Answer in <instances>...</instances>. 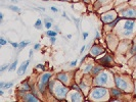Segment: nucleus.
Segmentation results:
<instances>
[{
	"label": "nucleus",
	"instance_id": "33",
	"mask_svg": "<svg viewBox=\"0 0 136 102\" xmlns=\"http://www.w3.org/2000/svg\"><path fill=\"white\" fill-rule=\"evenodd\" d=\"M50 41H51V43L53 44V43L55 42V36H54V37H50Z\"/></svg>",
	"mask_w": 136,
	"mask_h": 102
},
{
	"label": "nucleus",
	"instance_id": "20",
	"mask_svg": "<svg viewBox=\"0 0 136 102\" xmlns=\"http://www.w3.org/2000/svg\"><path fill=\"white\" fill-rule=\"evenodd\" d=\"M46 35L49 36V37H54V36H56V32H53V31H47V32H46Z\"/></svg>",
	"mask_w": 136,
	"mask_h": 102
},
{
	"label": "nucleus",
	"instance_id": "19",
	"mask_svg": "<svg viewBox=\"0 0 136 102\" xmlns=\"http://www.w3.org/2000/svg\"><path fill=\"white\" fill-rule=\"evenodd\" d=\"M29 43H30V42H21L20 43V46H19V48H20V50H21V49H24L25 48V47H26L28 44H29Z\"/></svg>",
	"mask_w": 136,
	"mask_h": 102
},
{
	"label": "nucleus",
	"instance_id": "12",
	"mask_svg": "<svg viewBox=\"0 0 136 102\" xmlns=\"http://www.w3.org/2000/svg\"><path fill=\"white\" fill-rule=\"evenodd\" d=\"M25 100L26 101H39L38 98H36L35 95H31V94H28L25 97Z\"/></svg>",
	"mask_w": 136,
	"mask_h": 102
},
{
	"label": "nucleus",
	"instance_id": "27",
	"mask_svg": "<svg viewBox=\"0 0 136 102\" xmlns=\"http://www.w3.org/2000/svg\"><path fill=\"white\" fill-rule=\"evenodd\" d=\"M119 20H120V19H117L116 20H114L112 24H110V27H114V26L116 25V24H117V23H118V21H119Z\"/></svg>",
	"mask_w": 136,
	"mask_h": 102
},
{
	"label": "nucleus",
	"instance_id": "45",
	"mask_svg": "<svg viewBox=\"0 0 136 102\" xmlns=\"http://www.w3.org/2000/svg\"><path fill=\"white\" fill-rule=\"evenodd\" d=\"M0 19H1V20H2V19H3V14H2V13L0 14Z\"/></svg>",
	"mask_w": 136,
	"mask_h": 102
},
{
	"label": "nucleus",
	"instance_id": "7",
	"mask_svg": "<svg viewBox=\"0 0 136 102\" xmlns=\"http://www.w3.org/2000/svg\"><path fill=\"white\" fill-rule=\"evenodd\" d=\"M101 52H103V49H101L98 46H93L92 49H91V53L93 55H98V54L101 53Z\"/></svg>",
	"mask_w": 136,
	"mask_h": 102
},
{
	"label": "nucleus",
	"instance_id": "6",
	"mask_svg": "<svg viewBox=\"0 0 136 102\" xmlns=\"http://www.w3.org/2000/svg\"><path fill=\"white\" fill-rule=\"evenodd\" d=\"M29 63H30V60H27L26 62H24L23 64H21V66L19 68V71H17V74H19V76H21V75H24V72L26 71L27 67L29 66Z\"/></svg>",
	"mask_w": 136,
	"mask_h": 102
},
{
	"label": "nucleus",
	"instance_id": "23",
	"mask_svg": "<svg viewBox=\"0 0 136 102\" xmlns=\"http://www.w3.org/2000/svg\"><path fill=\"white\" fill-rule=\"evenodd\" d=\"M100 71H101V66H97V67H95L94 70H93V74H98Z\"/></svg>",
	"mask_w": 136,
	"mask_h": 102
},
{
	"label": "nucleus",
	"instance_id": "11",
	"mask_svg": "<svg viewBox=\"0 0 136 102\" xmlns=\"http://www.w3.org/2000/svg\"><path fill=\"white\" fill-rule=\"evenodd\" d=\"M57 78H58V80L60 82L63 83H67L68 82V76L66 74H58L57 75Z\"/></svg>",
	"mask_w": 136,
	"mask_h": 102
},
{
	"label": "nucleus",
	"instance_id": "29",
	"mask_svg": "<svg viewBox=\"0 0 136 102\" xmlns=\"http://www.w3.org/2000/svg\"><path fill=\"white\" fill-rule=\"evenodd\" d=\"M10 44H11V45L14 47V48H19V46H20V44H17V43H14V42H11Z\"/></svg>",
	"mask_w": 136,
	"mask_h": 102
},
{
	"label": "nucleus",
	"instance_id": "36",
	"mask_svg": "<svg viewBox=\"0 0 136 102\" xmlns=\"http://www.w3.org/2000/svg\"><path fill=\"white\" fill-rule=\"evenodd\" d=\"M4 85H5V83L1 82V83H0V88H4Z\"/></svg>",
	"mask_w": 136,
	"mask_h": 102
},
{
	"label": "nucleus",
	"instance_id": "40",
	"mask_svg": "<svg viewBox=\"0 0 136 102\" xmlns=\"http://www.w3.org/2000/svg\"><path fill=\"white\" fill-rule=\"evenodd\" d=\"M32 55H33V50H30V52H29V56L32 57Z\"/></svg>",
	"mask_w": 136,
	"mask_h": 102
},
{
	"label": "nucleus",
	"instance_id": "25",
	"mask_svg": "<svg viewBox=\"0 0 136 102\" xmlns=\"http://www.w3.org/2000/svg\"><path fill=\"white\" fill-rule=\"evenodd\" d=\"M51 26H52V24L50 23V21H46V23H45V27L47 29H50V28H51Z\"/></svg>",
	"mask_w": 136,
	"mask_h": 102
},
{
	"label": "nucleus",
	"instance_id": "35",
	"mask_svg": "<svg viewBox=\"0 0 136 102\" xmlns=\"http://www.w3.org/2000/svg\"><path fill=\"white\" fill-rule=\"evenodd\" d=\"M39 48H40V44H35V46H34V49L37 50V49H39Z\"/></svg>",
	"mask_w": 136,
	"mask_h": 102
},
{
	"label": "nucleus",
	"instance_id": "47",
	"mask_svg": "<svg viewBox=\"0 0 136 102\" xmlns=\"http://www.w3.org/2000/svg\"><path fill=\"white\" fill-rule=\"evenodd\" d=\"M62 1H69V0H62Z\"/></svg>",
	"mask_w": 136,
	"mask_h": 102
},
{
	"label": "nucleus",
	"instance_id": "4",
	"mask_svg": "<svg viewBox=\"0 0 136 102\" xmlns=\"http://www.w3.org/2000/svg\"><path fill=\"white\" fill-rule=\"evenodd\" d=\"M106 81H107V75L106 74H101L99 76H97L95 83L97 84V85H102V84H105Z\"/></svg>",
	"mask_w": 136,
	"mask_h": 102
},
{
	"label": "nucleus",
	"instance_id": "38",
	"mask_svg": "<svg viewBox=\"0 0 136 102\" xmlns=\"http://www.w3.org/2000/svg\"><path fill=\"white\" fill-rule=\"evenodd\" d=\"M87 37H88V33H83V38L86 39Z\"/></svg>",
	"mask_w": 136,
	"mask_h": 102
},
{
	"label": "nucleus",
	"instance_id": "43",
	"mask_svg": "<svg viewBox=\"0 0 136 102\" xmlns=\"http://www.w3.org/2000/svg\"><path fill=\"white\" fill-rule=\"evenodd\" d=\"M37 67H38V68H44V66H43L42 64H39V65H37Z\"/></svg>",
	"mask_w": 136,
	"mask_h": 102
},
{
	"label": "nucleus",
	"instance_id": "16",
	"mask_svg": "<svg viewBox=\"0 0 136 102\" xmlns=\"http://www.w3.org/2000/svg\"><path fill=\"white\" fill-rule=\"evenodd\" d=\"M34 27L36 29H38V30H40V29L42 28V21H41V20H37V21H36L35 25H34Z\"/></svg>",
	"mask_w": 136,
	"mask_h": 102
},
{
	"label": "nucleus",
	"instance_id": "17",
	"mask_svg": "<svg viewBox=\"0 0 136 102\" xmlns=\"http://www.w3.org/2000/svg\"><path fill=\"white\" fill-rule=\"evenodd\" d=\"M16 65H17V59L13 61V63H12V64H11V65H10V66L8 67V71H13V70H14V68H16Z\"/></svg>",
	"mask_w": 136,
	"mask_h": 102
},
{
	"label": "nucleus",
	"instance_id": "22",
	"mask_svg": "<svg viewBox=\"0 0 136 102\" xmlns=\"http://www.w3.org/2000/svg\"><path fill=\"white\" fill-rule=\"evenodd\" d=\"M44 89H45V85H43L42 83L39 84V90H40V92H44Z\"/></svg>",
	"mask_w": 136,
	"mask_h": 102
},
{
	"label": "nucleus",
	"instance_id": "1",
	"mask_svg": "<svg viewBox=\"0 0 136 102\" xmlns=\"http://www.w3.org/2000/svg\"><path fill=\"white\" fill-rule=\"evenodd\" d=\"M106 94V89L102 88V87H97L92 91V97L94 99H98V98L103 97Z\"/></svg>",
	"mask_w": 136,
	"mask_h": 102
},
{
	"label": "nucleus",
	"instance_id": "46",
	"mask_svg": "<svg viewBox=\"0 0 136 102\" xmlns=\"http://www.w3.org/2000/svg\"><path fill=\"white\" fill-rule=\"evenodd\" d=\"M12 2H17V0H11Z\"/></svg>",
	"mask_w": 136,
	"mask_h": 102
},
{
	"label": "nucleus",
	"instance_id": "42",
	"mask_svg": "<svg viewBox=\"0 0 136 102\" xmlns=\"http://www.w3.org/2000/svg\"><path fill=\"white\" fill-rule=\"evenodd\" d=\"M99 37H100L99 33H98V32H96V39H99Z\"/></svg>",
	"mask_w": 136,
	"mask_h": 102
},
{
	"label": "nucleus",
	"instance_id": "34",
	"mask_svg": "<svg viewBox=\"0 0 136 102\" xmlns=\"http://www.w3.org/2000/svg\"><path fill=\"white\" fill-rule=\"evenodd\" d=\"M74 20L76 21V26H77V28H79V20H78V19H75V17H74Z\"/></svg>",
	"mask_w": 136,
	"mask_h": 102
},
{
	"label": "nucleus",
	"instance_id": "2",
	"mask_svg": "<svg viewBox=\"0 0 136 102\" xmlns=\"http://www.w3.org/2000/svg\"><path fill=\"white\" fill-rule=\"evenodd\" d=\"M67 92H68V89L64 88L63 86H62V85H56V86H55V94H56V97L63 98V97L66 96Z\"/></svg>",
	"mask_w": 136,
	"mask_h": 102
},
{
	"label": "nucleus",
	"instance_id": "37",
	"mask_svg": "<svg viewBox=\"0 0 136 102\" xmlns=\"http://www.w3.org/2000/svg\"><path fill=\"white\" fill-rule=\"evenodd\" d=\"M51 10H52V11H54V12H57V11H58V9L55 8V7H51Z\"/></svg>",
	"mask_w": 136,
	"mask_h": 102
},
{
	"label": "nucleus",
	"instance_id": "44",
	"mask_svg": "<svg viewBox=\"0 0 136 102\" xmlns=\"http://www.w3.org/2000/svg\"><path fill=\"white\" fill-rule=\"evenodd\" d=\"M73 88H74V89H76L77 91H79V88H78V86H77V85H74Z\"/></svg>",
	"mask_w": 136,
	"mask_h": 102
},
{
	"label": "nucleus",
	"instance_id": "14",
	"mask_svg": "<svg viewBox=\"0 0 136 102\" xmlns=\"http://www.w3.org/2000/svg\"><path fill=\"white\" fill-rule=\"evenodd\" d=\"M110 93H112L113 96H116V97H119L121 95V91L117 90V89H112L110 90Z\"/></svg>",
	"mask_w": 136,
	"mask_h": 102
},
{
	"label": "nucleus",
	"instance_id": "41",
	"mask_svg": "<svg viewBox=\"0 0 136 102\" xmlns=\"http://www.w3.org/2000/svg\"><path fill=\"white\" fill-rule=\"evenodd\" d=\"M85 47H86V46H83V47L81 48V50H80V53H81V54H82V52H83V51L85 50Z\"/></svg>",
	"mask_w": 136,
	"mask_h": 102
},
{
	"label": "nucleus",
	"instance_id": "18",
	"mask_svg": "<svg viewBox=\"0 0 136 102\" xmlns=\"http://www.w3.org/2000/svg\"><path fill=\"white\" fill-rule=\"evenodd\" d=\"M8 8L10 9V10H12V11H16V12H21V9L19 8L17 6H13V5H10V6H8Z\"/></svg>",
	"mask_w": 136,
	"mask_h": 102
},
{
	"label": "nucleus",
	"instance_id": "3",
	"mask_svg": "<svg viewBox=\"0 0 136 102\" xmlns=\"http://www.w3.org/2000/svg\"><path fill=\"white\" fill-rule=\"evenodd\" d=\"M121 13L123 16H127V17H135L136 16V10L133 8L124 9L121 11Z\"/></svg>",
	"mask_w": 136,
	"mask_h": 102
},
{
	"label": "nucleus",
	"instance_id": "21",
	"mask_svg": "<svg viewBox=\"0 0 136 102\" xmlns=\"http://www.w3.org/2000/svg\"><path fill=\"white\" fill-rule=\"evenodd\" d=\"M12 86H13V82L6 83L5 85H4V89H8V88H10V87H12Z\"/></svg>",
	"mask_w": 136,
	"mask_h": 102
},
{
	"label": "nucleus",
	"instance_id": "15",
	"mask_svg": "<svg viewBox=\"0 0 136 102\" xmlns=\"http://www.w3.org/2000/svg\"><path fill=\"white\" fill-rule=\"evenodd\" d=\"M30 86H29V84L27 82H24L23 84H21V90H24V91H28V90H30Z\"/></svg>",
	"mask_w": 136,
	"mask_h": 102
},
{
	"label": "nucleus",
	"instance_id": "48",
	"mask_svg": "<svg viewBox=\"0 0 136 102\" xmlns=\"http://www.w3.org/2000/svg\"><path fill=\"white\" fill-rule=\"evenodd\" d=\"M135 61H136V55H135Z\"/></svg>",
	"mask_w": 136,
	"mask_h": 102
},
{
	"label": "nucleus",
	"instance_id": "5",
	"mask_svg": "<svg viewBox=\"0 0 136 102\" xmlns=\"http://www.w3.org/2000/svg\"><path fill=\"white\" fill-rule=\"evenodd\" d=\"M116 85L119 87V88H121V89H123V90H126L127 89V84H126V82L124 81V80H122V79H120V78H116Z\"/></svg>",
	"mask_w": 136,
	"mask_h": 102
},
{
	"label": "nucleus",
	"instance_id": "32",
	"mask_svg": "<svg viewBox=\"0 0 136 102\" xmlns=\"http://www.w3.org/2000/svg\"><path fill=\"white\" fill-rule=\"evenodd\" d=\"M130 52H131V53H136V46H134L133 48L131 49V51H130Z\"/></svg>",
	"mask_w": 136,
	"mask_h": 102
},
{
	"label": "nucleus",
	"instance_id": "13",
	"mask_svg": "<svg viewBox=\"0 0 136 102\" xmlns=\"http://www.w3.org/2000/svg\"><path fill=\"white\" fill-rule=\"evenodd\" d=\"M81 100V96L79 93H76V94H73L72 95V101H80Z\"/></svg>",
	"mask_w": 136,
	"mask_h": 102
},
{
	"label": "nucleus",
	"instance_id": "8",
	"mask_svg": "<svg viewBox=\"0 0 136 102\" xmlns=\"http://www.w3.org/2000/svg\"><path fill=\"white\" fill-rule=\"evenodd\" d=\"M134 27V21L133 20H127L124 25V29L125 30H132Z\"/></svg>",
	"mask_w": 136,
	"mask_h": 102
},
{
	"label": "nucleus",
	"instance_id": "39",
	"mask_svg": "<svg viewBox=\"0 0 136 102\" xmlns=\"http://www.w3.org/2000/svg\"><path fill=\"white\" fill-rule=\"evenodd\" d=\"M63 17H66V19H68V20H69V17H68V15H67L66 11H63Z\"/></svg>",
	"mask_w": 136,
	"mask_h": 102
},
{
	"label": "nucleus",
	"instance_id": "30",
	"mask_svg": "<svg viewBox=\"0 0 136 102\" xmlns=\"http://www.w3.org/2000/svg\"><path fill=\"white\" fill-rule=\"evenodd\" d=\"M0 44H1V45H5L6 44V41L3 38H1V39H0Z\"/></svg>",
	"mask_w": 136,
	"mask_h": 102
},
{
	"label": "nucleus",
	"instance_id": "26",
	"mask_svg": "<svg viewBox=\"0 0 136 102\" xmlns=\"http://www.w3.org/2000/svg\"><path fill=\"white\" fill-rule=\"evenodd\" d=\"M91 68H92V66H91V65H87V66H86V67H85V70H84V71H85V72H88L89 71H90V70H91Z\"/></svg>",
	"mask_w": 136,
	"mask_h": 102
},
{
	"label": "nucleus",
	"instance_id": "10",
	"mask_svg": "<svg viewBox=\"0 0 136 102\" xmlns=\"http://www.w3.org/2000/svg\"><path fill=\"white\" fill-rule=\"evenodd\" d=\"M100 62H102V63H105V64H110V62H112V58H110V55H105L103 58L100 59Z\"/></svg>",
	"mask_w": 136,
	"mask_h": 102
},
{
	"label": "nucleus",
	"instance_id": "28",
	"mask_svg": "<svg viewBox=\"0 0 136 102\" xmlns=\"http://www.w3.org/2000/svg\"><path fill=\"white\" fill-rule=\"evenodd\" d=\"M77 61H78V60H74V61H72V62L70 63V66H76Z\"/></svg>",
	"mask_w": 136,
	"mask_h": 102
},
{
	"label": "nucleus",
	"instance_id": "24",
	"mask_svg": "<svg viewBox=\"0 0 136 102\" xmlns=\"http://www.w3.org/2000/svg\"><path fill=\"white\" fill-rule=\"evenodd\" d=\"M132 34V30H126L124 32V35L125 36H129V35H131Z\"/></svg>",
	"mask_w": 136,
	"mask_h": 102
},
{
	"label": "nucleus",
	"instance_id": "9",
	"mask_svg": "<svg viewBox=\"0 0 136 102\" xmlns=\"http://www.w3.org/2000/svg\"><path fill=\"white\" fill-rule=\"evenodd\" d=\"M51 76V74H44L42 76V79H41V83L43 85H46L49 81V78Z\"/></svg>",
	"mask_w": 136,
	"mask_h": 102
},
{
	"label": "nucleus",
	"instance_id": "31",
	"mask_svg": "<svg viewBox=\"0 0 136 102\" xmlns=\"http://www.w3.org/2000/svg\"><path fill=\"white\" fill-rule=\"evenodd\" d=\"M7 67H8V65H7V64H6V65H3V66L1 67V70H0V71H4Z\"/></svg>",
	"mask_w": 136,
	"mask_h": 102
}]
</instances>
